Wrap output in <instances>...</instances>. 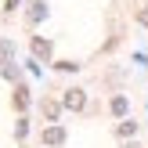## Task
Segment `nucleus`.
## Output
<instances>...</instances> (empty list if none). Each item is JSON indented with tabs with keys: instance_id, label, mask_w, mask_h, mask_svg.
<instances>
[{
	"instance_id": "1",
	"label": "nucleus",
	"mask_w": 148,
	"mask_h": 148,
	"mask_svg": "<svg viewBox=\"0 0 148 148\" xmlns=\"http://www.w3.org/2000/svg\"><path fill=\"white\" fill-rule=\"evenodd\" d=\"M83 105H87V90H79V87H72V90H62V108H69V112H79Z\"/></svg>"
},
{
	"instance_id": "2",
	"label": "nucleus",
	"mask_w": 148,
	"mask_h": 148,
	"mask_svg": "<svg viewBox=\"0 0 148 148\" xmlns=\"http://www.w3.org/2000/svg\"><path fill=\"white\" fill-rule=\"evenodd\" d=\"M25 18H29V25L43 22V18H47V4H43V0H29V11H25Z\"/></svg>"
},
{
	"instance_id": "3",
	"label": "nucleus",
	"mask_w": 148,
	"mask_h": 148,
	"mask_svg": "<svg viewBox=\"0 0 148 148\" xmlns=\"http://www.w3.org/2000/svg\"><path fill=\"white\" fill-rule=\"evenodd\" d=\"M43 145H51V148H58V145H65V130L58 127V123H51V127L43 130Z\"/></svg>"
},
{
	"instance_id": "4",
	"label": "nucleus",
	"mask_w": 148,
	"mask_h": 148,
	"mask_svg": "<svg viewBox=\"0 0 148 148\" xmlns=\"http://www.w3.org/2000/svg\"><path fill=\"white\" fill-rule=\"evenodd\" d=\"M11 58H14V47L7 40H0V69H11Z\"/></svg>"
},
{
	"instance_id": "5",
	"label": "nucleus",
	"mask_w": 148,
	"mask_h": 148,
	"mask_svg": "<svg viewBox=\"0 0 148 148\" xmlns=\"http://www.w3.org/2000/svg\"><path fill=\"white\" fill-rule=\"evenodd\" d=\"M43 116H47V123H58V112H62V101H43Z\"/></svg>"
},
{
	"instance_id": "6",
	"label": "nucleus",
	"mask_w": 148,
	"mask_h": 148,
	"mask_svg": "<svg viewBox=\"0 0 148 148\" xmlns=\"http://www.w3.org/2000/svg\"><path fill=\"white\" fill-rule=\"evenodd\" d=\"M33 54L47 62V58H51V43H47V40H40V36H33Z\"/></svg>"
},
{
	"instance_id": "7",
	"label": "nucleus",
	"mask_w": 148,
	"mask_h": 148,
	"mask_svg": "<svg viewBox=\"0 0 148 148\" xmlns=\"http://www.w3.org/2000/svg\"><path fill=\"white\" fill-rule=\"evenodd\" d=\"M127 98H123V94H116V98H112V116H127Z\"/></svg>"
},
{
	"instance_id": "8",
	"label": "nucleus",
	"mask_w": 148,
	"mask_h": 148,
	"mask_svg": "<svg viewBox=\"0 0 148 148\" xmlns=\"http://www.w3.org/2000/svg\"><path fill=\"white\" fill-rule=\"evenodd\" d=\"M54 69H58V72H76V69H79V62H72V58H62V62H54Z\"/></svg>"
},
{
	"instance_id": "9",
	"label": "nucleus",
	"mask_w": 148,
	"mask_h": 148,
	"mask_svg": "<svg viewBox=\"0 0 148 148\" xmlns=\"http://www.w3.org/2000/svg\"><path fill=\"white\" fill-rule=\"evenodd\" d=\"M25 105H29V90L18 87V90H14V108H25Z\"/></svg>"
},
{
	"instance_id": "10",
	"label": "nucleus",
	"mask_w": 148,
	"mask_h": 148,
	"mask_svg": "<svg viewBox=\"0 0 148 148\" xmlns=\"http://www.w3.org/2000/svg\"><path fill=\"white\" fill-rule=\"evenodd\" d=\"M134 134H137V123H134V119L119 123V137H134Z\"/></svg>"
},
{
	"instance_id": "11",
	"label": "nucleus",
	"mask_w": 148,
	"mask_h": 148,
	"mask_svg": "<svg viewBox=\"0 0 148 148\" xmlns=\"http://www.w3.org/2000/svg\"><path fill=\"white\" fill-rule=\"evenodd\" d=\"M25 134H29V123L18 119V123H14V137H25Z\"/></svg>"
},
{
	"instance_id": "12",
	"label": "nucleus",
	"mask_w": 148,
	"mask_h": 148,
	"mask_svg": "<svg viewBox=\"0 0 148 148\" xmlns=\"http://www.w3.org/2000/svg\"><path fill=\"white\" fill-rule=\"evenodd\" d=\"M22 4V0H7V11H14V7H18Z\"/></svg>"
}]
</instances>
